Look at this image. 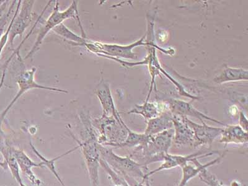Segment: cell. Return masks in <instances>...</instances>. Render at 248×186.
Here are the masks:
<instances>
[{
    "label": "cell",
    "instance_id": "obj_1",
    "mask_svg": "<svg viewBox=\"0 0 248 186\" xmlns=\"http://www.w3.org/2000/svg\"><path fill=\"white\" fill-rule=\"evenodd\" d=\"M98 149L102 159L106 161L114 171L127 181L130 186H137L148 179L145 175L149 170L143 164L135 161L130 156H121L110 148L99 143Z\"/></svg>",
    "mask_w": 248,
    "mask_h": 186
},
{
    "label": "cell",
    "instance_id": "obj_2",
    "mask_svg": "<svg viewBox=\"0 0 248 186\" xmlns=\"http://www.w3.org/2000/svg\"><path fill=\"white\" fill-rule=\"evenodd\" d=\"M174 134L172 128L154 136H149L147 142L136 147L129 156L132 158L143 159V165L147 167L150 164L162 161L164 155L169 152Z\"/></svg>",
    "mask_w": 248,
    "mask_h": 186
},
{
    "label": "cell",
    "instance_id": "obj_3",
    "mask_svg": "<svg viewBox=\"0 0 248 186\" xmlns=\"http://www.w3.org/2000/svg\"><path fill=\"white\" fill-rule=\"evenodd\" d=\"M147 35H144L140 39L130 44V45H117V44H109L99 43V42H92L88 40L83 46H86L87 49L101 57H114L118 59L137 60V55L133 52V49L140 46H149L153 47L158 48L163 52L168 54V50L162 49L158 46L155 45L154 42L148 43L146 40Z\"/></svg>",
    "mask_w": 248,
    "mask_h": 186
},
{
    "label": "cell",
    "instance_id": "obj_4",
    "mask_svg": "<svg viewBox=\"0 0 248 186\" xmlns=\"http://www.w3.org/2000/svg\"><path fill=\"white\" fill-rule=\"evenodd\" d=\"M59 5V1H57L52 14L50 15V16L44 23L43 28L39 31L34 46H32L30 52L26 55L24 59L31 58L36 53L37 51L39 49L40 46L43 43L44 38H45L46 34L50 32V31L54 30L55 28H56L57 26L60 25L66 19H75L78 16V10L77 1H73L69 7L66 9L63 12L60 11Z\"/></svg>",
    "mask_w": 248,
    "mask_h": 186
},
{
    "label": "cell",
    "instance_id": "obj_5",
    "mask_svg": "<svg viewBox=\"0 0 248 186\" xmlns=\"http://www.w3.org/2000/svg\"><path fill=\"white\" fill-rule=\"evenodd\" d=\"M35 1L19 0L12 21L8 43L11 47L13 46L17 35H21L28 28L32 19V9Z\"/></svg>",
    "mask_w": 248,
    "mask_h": 186
},
{
    "label": "cell",
    "instance_id": "obj_6",
    "mask_svg": "<svg viewBox=\"0 0 248 186\" xmlns=\"http://www.w3.org/2000/svg\"><path fill=\"white\" fill-rule=\"evenodd\" d=\"M78 141V140H77ZM78 141L79 147L85 157L88 172L93 186H99V166L101 156L99 154L98 145L96 137L92 134L89 139L85 141Z\"/></svg>",
    "mask_w": 248,
    "mask_h": 186
},
{
    "label": "cell",
    "instance_id": "obj_7",
    "mask_svg": "<svg viewBox=\"0 0 248 186\" xmlns=\"http://www.w3.org/2000/svg\"><path fill=\"white\" fill-rule=\"evenodd\" d=\"M36 70V68L33 67L30 70L24 71V72H21L19 76L17 77L16 82L19 87L18 92H17L16 95L14 99L11 102L10 105L7 106L6 109L2 113L1 117H0V125H1V121H3L6 114H7L9 110H10V108L13 107V106L15 105L16 102L17 101V99L29 90L41 89L68 94V91L59 89V88L48 87V86H43L37 83L34 79V75Z\"/></svg>",
    "mask_w": 248,
    "mask_h": 186
},
{
    "label": "cell",
    "instance_id": "obj_8",
    "mask_svg": "<svg viewBox=\"0 0 248 186\" xmlns=\"http://www.w3.org/2000/svg\"><path fill=\"white\" fill-rule=\"evenodd\" d=\"M184 120L194 132V143L193 148L203 145L211 146L215 140L220 136L223 128L214 127L207 125L204 121L202 124L194 123L187 117L183 116Z\"/></svg>",
    "mask_w": 248,
    "mask_h": 186
},
{
    "label": "cell",
    "instance_id": "obj_9",
    "mask_svg": "<svg viewBox=\"0 0 248 186\" xmlns=\"http://www.w3.org/2000/svg\"><path fill=\"white\" fill-rule=\"evenodd\" d=\"M219 154L218 152H199L188 155H178L167 154L163 156V163L160 167L154 170H149L145 175V178L149 179L152 176L161 170L172 169L178 167L182 168L187 164L191 162L194 158H205V157L212 156V155Z\"/></svg>",
    "mask_w": 248,
    "mask_h": 186
},
{
    "label": "cell",
    "instance_id": "obj_10",
    "mask_svg": "<svg viewBox=\"0 0 248 186\" xmlns=\"http://www.w3.org/2000/svg\"><path fill=\"white\" fill-rule=\"evenodd\" d=\"M169 110L173 115L185 117H194L195 118L198 119L202 122L204 119L214 123L220 124L223 126H225L226 124L221 122L217 121L216 119L212 118V117L206 116L201 111H199L196 108H194L190 103L187 102L179 100V99H170L167 101Z\"/></svg>",
    "mask_w": 248,
    "mask_h": 186
},
{
    "label": "cell",
    "instance_id": "obj_11",
    "mask_svg": "<svg viewBox=\"0 0 248 186\" xmlns=\"http://www.w3.org/2000/svg\"><path fill=\"white\" fill-rule=\"evenodd\" d=\"M12 150L20 170L24 176L27 177L31 184L35 186H41L43 185L42 181L33 172L32 168L44 167V163L43 161L39 163H35L23 150L14 147H12Z\"/></svg>",
    "mask_w": 248,
    "mask_h": 186
},
{
    "label": "cell",
    "instance_id": "obj_12",
    "mask_svg": "<svg viewBox=\"0 0 248 186\" xmlns=\"http://www.w3.org/2000/svg\"><path fill=\"white\" fill-rule=\"evenodd\" d=\"M173 128L174 145L179 148L189 147L193 148L194 132L184 120L183 116L174 115Z\"/></svg>",
    "mask_w": 248,
    "mask_h": 186
},
{
    "label": "cell",
    "instance_id": "obj_13",
    "mask_svg": "<svg viewBox=\"0 0 248 186\" xmlns=\"http://www.w3.org/2000/svg\"><path fill=\"white\" fill-rule=\"evenodd\" d=\"M225 156V154H221L219 155V156L217 158L214 159V160L205 164L200 163V161H199V159L200 158L192 159L191 162L194 164L195 167L187 163L181 168V169H182V177H181L180 183H179L178 186H186L190 180L200 174L202 170L207 169V168L217 165V164L220 163L221 159L224 158Z\"/></svg>",
    "mask_w": 248,
    "mask_h": 186
},
{
    "label": "cell",
    "instance_id": "obj_14",
    "mask_svg": "<svg viewBox=\"0 0 248 186\" xmlns=\"http://www.w3.org/2000/svg\"><path fill=\"white\" fill-rule=\"evenodd\" d=\"M174 115L170 110H165L158 116L147 121L145 133L147 136H154L173 128Z\"/></svg>",
    "mask_w": 248,
    "mask_h": 186
},
{
    "label": "cell",
    "instance_id": "obj_15",
    "mask_svg": "<svg viewBox=\"0 0 248 186\" xmlns=\"http://www.w3.org/2000/svg\"><path fill=\"white\" fill-rule=\"evenodd\" d=\"M97 97L101 101L103 108V116L106 117H114L119 120L121 118L118 111L115 108L109 86L105 82H101L97 86L96 91Z\"/></svg>",
    "mask_w": 248,
    "mask_h": 186
},
{
    "label": "cell",
    "instance_id": "obj_16",
    "mask_svg": "<svg viewBox=\"0 0 248 186\" xmlns=\"http://www.w3.org/2000/svg\"><path fill=\"white\" fill-rule=\"evenodd\" d=\"M220 143L246 144L248 141V132L239 125H226L221 133Z\"/></svg>",
    "mask_w": 248,
    "mask_h": 186
},
{
    "label": "cell",
    "instance_id": "obj_17",
    "mask_svg": "<svg viewBox=\"0 0 248 186\" xmlns=\"http://www.w3.org/2000/svg\"><path fill=\"white\" fill-rule=\"evenodd\" d=\"M0 153L7 164L8 168L16 181L19 184V186H26L23 179L20 176L18 164L13 154L12 147H10L8 143L1 138L0 139Z\"/></svg>",
    "mask_w": 248,
    "mask_h": 186
},
{
    "label": "cell",
    "instance_id": "obj_18",
    "mask_svg": "<svg viewBox=\"0 0 248 186\" xmlns=\"http://www.w3.org/2000/svg\"><path fill=\"white\" fill-rule=\"evenodd\" d=\"M248 71L241 68H232L226 66L221 71L220 74L217 75L214 81L218 85L228 83V82L247 81Z\"/></svg>",
    "mask_w": 248,
    "mask_h": 186
},
{
    "label": "cell",
    "instance_id": "obj_19",
    "mask_svg": "<svg viewBox=\"0 0 248 186\" xmlns=\"http://www.w3.org/2000/svg\"><path fill=\"white\" fill-rule=\"evenodd\" d=\"M161 112L158 104L145 101L143 105L135 106V108L130 110L128 114L141 115L146 120L148 121L158 116Z\"/></svg>",
    "mask_w": 248,
    "mask_h": 186
},
{
    "label": "cell",
    "instance_id": "obj_20",
    "mask_svg": "<svg viewBox=\"0 0 248 186\" xmlns=\"http://www.w3.org/2000/svg\"><path fill=\"white\" fill-rule=\"evenodd\" d=\"M127 136L123 143L114 144L110 145V147L116 148H132L137 147L139 146L143 145L147 142L149 136L145 134H139L130 130L129 128L127 129Z\"/></svg>",
    "mask_w": 248,
    "mask_h": 186
},
{
    "label": "cell",
    "instance_id": "obj_21",
    "mask_svg": "<svg viewBox=\"0 0 248 186\" xmlns=\"http://www.w3.org/2000/svg\"><path fill=\"white\" fill-rule=\"evenodd\" d=\"M53 31L56 34L61 35L64 38L67 39L70 43H75L77 46H83V44L87 42L88 39L85 36H79V35L75 34L74 32L70 31L63 23L60 24L56 28H55Z\"/></svg>",
    "mask_w": 248,
    "mask_h": 186
},
{
    "label": "cell",
    "instance_id": "obj_22",
    "mask_svg": "<svg viewBox=\"0 0 248 186\" xmlns=\"http://www.w3.org/2000/svg\"><path fill=\"white\" fill-rule=\"evenodd\" d=\"M30 145L31 148H32L33 152H34V154L37 155V156L39 157L40 159H41L42 161L44 163V165H45V167H46L48 168V169L50 170V171L52 172L53 174H54V176H55V178H56L57 179H58V181H59V183L61 184V185L62 186H65V185H64V183L63 182V181L62 180V179L60 178L59 175L58 174V172H57L56 170V168L55 167V161L57 160V159H59L60 158H62V157L66 156V155H67L68 154H71V153L74 152L75 150H76L78 149V148H79V146H77V147L74 148V149L70 150V151L66 152L65 153V154L61 155V156H59L56 157V158H55L54 159H47L45 158V157L43 156V155H42L40 153L37 151L36 150V148L34 147V146L32 145L31 142L30 143Z\"/></svg>",
    "mask_w": 248,
    "mask_h": 186
},
{
    "label": "cell",
    "instance_id": "obj_23",
    "mask_svg": "<svg viewBox=\"0 0 248 186\" xmlns=\"http://www.w3.org/2000/svg\"><path fill=\"white\" fill-rule=\"evenodd\" d=\"M99 165L105 170L111 179L113 186H130L127 181L110 168L106 161L100 158Z\"/></svg>",
    "mask_w": 248,
    "mask_h": 186
},
{
    "label": "cell",
    "instance_id": "obj_24",
    "mask_svg": "<svg viewBox=\"0 0 248 186\" xmlns=\"http://www.w3.org/2000/svg\"><path fill=\"white\" fill-rule=\"evenodd\" d=\"M199 178L209 186H226L221 183L214 174L211 173L207 169H204L199 174Z\"/></svg>",
    "mask_w": 248,
    "mask_h": 186
},
{
    "label": "cell",
    "instance_id": "obj_25",
    "mask_svg": "<svg viewBox=\"0 0 248 186\" xmlns=\"http://www.w3.org/2000/svg\"><path fill=\"white\" fill-rule=\"evenodd\" d=\"M16 2V1H13L8 12L0 17V45H1V38L3 35L4 29H5V26L8 23L9 17H10L11 13H12L13 8L14 7Z\"/></svg>",
    "mask_w": 248,
    "mask_h": 186
},
{
    "label": "cell",
    "instance_id": "obj_26",
    "mask_svg": "<svg viewBox=\"0 0 248 186\" xmlns=\"http://www.w3.org/2000/svg\"><path fill=\"white\" fill-rule=\"evenodd\" d=\"M239 120H240V124H239V125H240L245 131L248 132V120L247 117H246L244 113L243 112H240V118H239Z\"/></svg>",
    "mask_w": 248,
    "mask_h": 186
},
{
    "label": "cell",
    "instance_id": "obj_27",
    "mask_svg": "<svg viewBox=\"0 0 248 186\" xmlns=\"http://www.w3.org/2000/svg\"><path fill=\"white\" fill-rule=\"evenodd\" d=\"M8 2V1H0V17L2 16L4 10H5Z\"/></svg>",
    "mask_w": 248,
    "mask_h": 186
},
{
    "label": "cell",
    "instance_id": "obj_28",
    "mask_svg": "<svg viewBox=\"0 0 248 186\" xmlns=\"http://www.w3.org/2000/svg\"><path fill=\"white\" fill-rule=\"evenodd\" d=\"M0 167L4 168V169H6V168H8L7 164H6L5 161H4L3 157L2 156L1 153H0Z\"/></svg>",
    "mask_w": 248,
    "mask_h": 186
},
{
    "label": "cell",
    "instance_id": "obj_29",
    "mask_svg": "<svg viewBox=\"0 0 248 186\" xmlns=\"http://www.w3.org/2000/svg\"><path fill=\"white\" fill-rule=\"evenodd\" d=\"M5 75H6V69H4L3 71V75H2L1 81H0V90L1 89L2 86H3V85L4 78H5Z\"/></svg>",
    "mask_w": 248,
    "mask_h": 186
},
{
    "label": "cell",
    "instance_id": "obj_30",
    "mask_svg": "<svg viewBox=\"0 0 248 186\" xmlns=\"http://www.w3.org/2000/svg\"><path fill=\"white\" fill-rule=\"evenodd\" d=\"M137 186H150L149 179L145 181V182L143 183L139 184V185H137Z\"/></svg>",
    "mask_w": 248,
    "mask_h": 186
}]
</instances>
